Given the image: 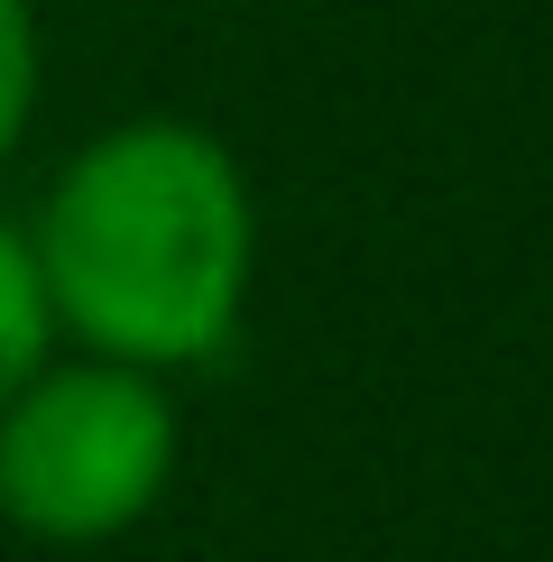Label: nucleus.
<instances>
[{"mask_svg": "<svg viewBox=\"0 0 553 562\" xmlns=\"http://www.w3.org/2000/svg\"><path fill=\"white\" fill-rule=\"evenodd\" d=\"M37 286L56 341L129 369L222 360L259 277V203L240 157L203 121H111L92 130L29 213Z\"/></svg>", "mask_w": 553, "mask_h": 562, "instance_id": "1", "label": "nucleus"}, {"mask_svg": "<svg viewBox=\"0 0 553 562\" xmlns=\"http://www.w3.org/2000/svg\"><path fill=\"white\" fill-rule=\"evenodd\" d=\"M184 415L157 369L129 360H37L0 396V526L29 544H111L167 498Z\"/></svg>", "mask_w": 553, "mask_h": 562, "instance_id": "2", "label": "nucleus"}, {"mask_svg": "<svg viewBox=\"0 0 553 562\" xmlns=\"http://www.w3.org/2000/svg\"><path fill=\"white\" fill-rule=\"evenodd\" d=\"M37 360H56V314H46V286H37L29 222L0 213V396L29 379Z\"/></svg>", "mask_w": 553, "mask_h": 562, "instance_id": "3", "label": "nucleus"}, {"mask_svg": "<svg viewBox=\"0 0 553 562\" xmlns=\"http://www.w3.org/2000/svg\"><path fill=\"white\" fill-rule=\"evenodd\" d=\"M46 92V37H37V0H0V167L19 157V138L37 121Z\"/></svg>", "mask_w": 553, "mask_h": 562, "instance_id": "4", "label": "nucleus"}]
</instances>
